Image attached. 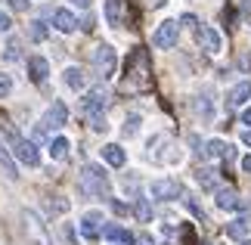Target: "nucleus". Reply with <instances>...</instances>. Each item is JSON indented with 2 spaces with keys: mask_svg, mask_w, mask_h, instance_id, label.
Segmentation results:
<instances>
[{
  "mask_svg": "<svg viewBox=\"0 0 251 245\" xmlns=\"http://www.w3.org/2000/svg\"><path fill=\"white\" fill-rule=\"evenodd\" d=\"M62 81H65V87H72V90H84L87 87V72L81 65H69L62 72Z\"/></svg>",
  "mask_w": 251,
  "mask_h": 245,
  "instance_id": "obj_15",
  "label": "nucleus"
},
{
  "mask_svg": "<svg viewBox=\"0 0 251 245\" xmlns=\"http://www.w3.org/2000/svg\"><path fill=\"white\" fill-rule=\"evenodd\" d=\"M180 25H189V28H199V22H196V16H183V19H180Z\"/></svg>",
  "mask_w": 251,
  "mask_h": 245,
  "instance_id": "obj_37",
  "label": "nucleus"
},
{
  "mask_svg": "<svg viewBox=\"0 0 251 245\" xmlns=\"http://www.w3.org/2000/svg\"><path fill=\"white\" fill-rule=\"evenodd\" d=\"M6 3L13 6L16 13H25V9H28V0H6Z\"/></svg>",
  "mask_w": 251,
  "mask_h": 245,
  "instance_id": "obj_34",
  "label": "nucleus"
},
{
  "mask_svg": "<svg viewBox=\"0 0 251 245\" xmlns=\"http://www.w3.org/2000/svg\"><path fill=\"white\" fill-rule=\"evenodd\" d=\"M102 162L112 164V168H121V164L127 162V155H124V149L118 143H109V146H102Z\"/></svg>",
  "mask_w": 251,
  "mask_h": 245,
  "instance_id": "obj_18",
  "label": "nucleus"
},
{
  "mask_svg": "<svg viewBox=\"0 0 251 245\" xmlns=\"http://www.w3.org/2000/svg\"><path fill=\"white\" fill-rule=\"evenodd\" d=\"M28 34H31V41H47V34H50V28H47L44 19H34L31 28H28Z\"/></svg>",
  "mask_w": 251,
  "mask_h": 245,
  "instance_id": "obj_26",
  "label": "nucleus"
},
{
  "mask_svg": "<svg viewBox=\"0 0 251 245\" xmlns=\"http://www.w3.org/2000/svg\"><path fill=\"white\" fill-rule=\"evenodd\" d=\"M75 6H81V9H90V0H72Z\"/></svg>",
  "mask_w": 251,
  "mask_h": 245,
  "instance_id": "obj_40",
  "label": "nucleus"
},
{
  "mask_svg": "<svg viewBox=\"0 0 251 245\" xmlns=\"http://www.w3.org/2000/svg\"><path fill=\"white\" fill-rule=\"evenodd\" d=\"M13 152H16V159L22 162V164H28V168H37V164H41V149H37L34 140L13 136Z\"/></svg>",
  "mask_w": 251,
  "mask_h": 245,
  "instance_id": "obj_3",
  "label": "nucleus"
},
{
  "mask_svg": "<svg viewBox=\"0 0 251 245\" xmlns=\"http://www.w3.org/2000/svg\"><path fill=\"white\" fill-rule=\"evenodd\" d=\"M112 245H118V242H112Z\"/></svg>",
  "mask_w": 251,
  "mask_h": 245,
  "instance_id": "obj_46",
  "label": "nucleus"
},
{
  "mask_svg": "<svg viewBox=\"0 0 251 245\" xmlns=\"http://www.w3.org/2000/svg\"><path fill=\"white\" fill-rule=\"evenodd\" d=\"M140 115H127V121H124V127H121V134L124 136H137V131H140Z\"/></svg>",
  "mask_w": 251,
  "mask_h": 245,
  "instance_id": "obj_27",
  "label": "nucleus"
},
{
  "mask_svg": "<svg viewBox=\"0 0 251 245\" xmlns=\"http://www.w3.org/2000/svg\"><path fill=\"white\" fill-rule=\"evenodd\" d=\"M196 41H199V47H201L205 53H220V50H224V37H220L211 25L196 28Z\"/></svg>",
  "mask_w": 251,
  "mask_h": 245,
  "instance_id": "obj_7",
  "label": "nucleus"
},
{
  "mask_svg": "<svg viewBox=\"0 0 251 245\" xmlns=\"http://www.w3.org/2000/svg\"><path fill=\"white\" fill-rule=\"evenodd\" d=\"M53 25H56V31H62V34H72L75 28H78V16H75L72 9L59 6V9L53 13Z\"/></svg>",
  "mask_w": 251,
  "mask_h": 245,
  "instance_id": "obj_12",
  "label": "nucleus"
},
{
  "mask_svg": "<svg viewBox=\"0 0 251 245\" xmlns=\"http://www.w3.org/2000/svg\"><path fill=\"white\" fill-rule=\"evenodd\" d=\"M9 93H13V78L0 75V96H9Z\"/></svg>",
  "mask_w": 251,
  "mask_h": 245,
  "instance_id": "obj_32",
  "label": "nucleus"
},
{
  "mask_svg": "<svg viewBox=\"0 0 251 245\" xmlns=\"http://www.w3.org/2000/svg\"><path fill=\"white\" fill-rule=\"evenodd\" d=\"M81 28H84V31H93V16H87L84 22H81Z\"/></svg>",
  "mask_w": 251,
  "mask_h": 245,
  "instance_id": "obj_38",
  "label": "nucleus"
},
{
  "mask_svg": "<svg viewBox=\"0 0 251 245\" xmlns=\"http://www.w3.org/2000/svg\"><path fill=\"white\" fill-rule=\"evenodd\" d=\"M65 121H69V109H65V103H53L50 109H47V115H44L37 124L47 127V131H59Z\"/></svg>",
  "mask_w": 251,
  "mask_h": 245,
  "instance_id": "obj_9",
  "label": "nucleus"
},
{
  "mask_svg": "<svg viewBox=\"0 0 251 245\" xmlns=\"http://www.w3.org/2000/svg\"><path fill=\"white\" fill-rule=\"evenodd\" d=\"M242 13H245V16L251 13V0H242Z\"/></svg>",
  "mask_w": 251,
  "mask_h": 245,
  "instance_id": "obj_43",
  "label": "nucleus"
},
{
  "mask_svg": "<svg viewBox=\"0 0 251 245\" xmlns=\"http://www.w3.org/2000/svg\"><path fill=\"white\" fill-rule=\"evenodd\" d=\"M196 180L205 186V190H217V171H214V168H199Z\"/></svg>",
  "mask_w": 251,
  "mask_h": 245,
  "instance_id": "obj_24",
  "label": "nucleus"
},
{
  "mask_svg": "<svg viewBox=\"0 0 251 245\" xmlns=\"http://www.w3.org/2000/svg\"><path fill=\"white\" fill-rule=\"evenodd\" d=\"M196 115L199 118H205V121H211L214 118V103H211V93H201V96H196Z\"/></svg>",
  "mask_w": 251,
  "mask_h": 245,
  "instance_id": "obj_20",
  "label": "nucleus"
},
{
  "mask_svg": "<svg viewBox=\"0 0 251 245\" xmlns=\"http://www.w3.org/2000/svg\"><path fill=\"white\" fill-rule=\"evenodd\" d=\"M22 220H25V233L31 236L34 245H50V236H47L44 223H41V218H37L34 211H22Z\"/></svg>",
  "mask_w": 251,
  "mask_h": 245,
  "instance_id": "obj_6",
  "label": "nucleus"
},
{
  "mask_svg": "<svg viewBox=\"0 0 251 245\" xmlns=\"http://www.w3.org/2000/svg\"><path fill=\"white\" fill-rule=\"evenodd\" d=\"M242 143H245V146H251V127H248V131L242 134Z\"/></svg>",
  "mask_w": 251,
  "mask_h": 245,
  "instance_id": "obj_42",
  "label": "nucleus"
},
{
  "mask_svg": "<svg viewBox=\"0 0 251 245\" xmlns=\"http://www.w3.org/2000/svg\"><path fill=\"white\" fill-rule=\"evenodd\" d=\"M9 25H13V19H9L6 13H0V34H6V31H9Z\"/></svg>",
  "mask_w": 251,
  "mask_h": 245,
  "instance_id": "obj_35",
  "label": "nucleus"
},
{
  "mask_svg": "<svg viewBox=\"0 0 251 245\" xmlns=\"http://www.w3.org/2000/svg\"><path fill=\"white\" fill-rule=\"evenodd\" d=\"M242 171L251 174V155H245V159H242Z\"/></svg>",
  "mask_w": 251,
  "mask_h": 245,
  "instance_id": "obj_39",
  "label": "nucleus"
},
{
  "mask_svg": "<svg viewBox=\"0 0 251 245\" xmlns=\"http://www.w3.org/2000/svg\"><path fill=\"white\" fill-rule=\"evenodd\" d=\"M28 75H31L34 84H44L47 78H50V62H47L44 56H31V59H28Z\"/></svg>",
  "mask_w": 251,
  "mask_h": 245,
  "instance_id": "obj_14",
  "label": "nucleus"
},
{
  "mask_svg": "<svg viewBox=\"0 0 251 245\" xmlns=\"http://www.w3.org/2000/svg\"><path fill=\"white\" fill-rule=\"evenodd\" d=\"M149 192H152V199H158V202H171V199H177V195H183V186L174 177H161V180H152Z\"/></svg>",
  "mask_w": 251,
  "mask_h": 245,
  "instance_id": "obj_5",
  "label": "nucleus"
},
{
  "mask_svg": "<svg viewBox=\"0 0 251 245\" xmlns=\"http://www.w3.org/2000/svg\"><path fill=\"white\" fill-rule=\"evenodd\" d=\"M251 100V81H239L233 90L226 93V106L229 109H239V106H245Z\"/></svg>",
  "mask_w": 251,
  "mask_h": 245,
  "instance_id": "obj_13",
  "label": "nucleus"
},
{
  "mask_svg": "<svg viewBox=\"0 0 251 245\" xmlns=\"http://www.w3.org/2000/svg\"><path fill=\"white\" fill-rule=\"evenodd\" d=\"M81 236L84 239H96L102 236V211H87L81 218Z\"/></svg>",
  "mask_w": 251,
  "mask_h": 245,
  "instance_id": "obj_11",
  "label": "nucleus"
},
{
  "mask_svg": "<svg viewBox=\"0 0 251 245\" xmlns=\"http://www.w3.org/2000/svg\"><path fill=\"white\" fill-rule=\"evenodd\" d=\"M214 202H217L220 211H239V205H242V199H239V192L233 190V186H217Z\"/></svg>",
  "mask_w": 251,
  "mask_h": 245,
  "instance_id": "obj_10",
  "label": "nucleus"
},
{
  "mask_svg": "<svg viewBox=\"0 0 251 245\" xmlns=\"http://www.w3.org/2000/svg\"><path fill=\"white\" fill-rule=\"evenodd\" d=\"M50 155L56 162H62L65 155H69V140H65V136H56V140L50 143Z\"/></svg>",
  "mask_w": 251,
  "mask_h": 245,
  "instance_id": "obj_25",
  "label": "nucleus"
},
{
  "mask_svg": "<svg viewBox=\"0 0 251 245\" xmlns=\"http://www.w3.org/2000/svg\"><path fill=\"white\" fill-rule=\"evenodd\" d=\"M102 236L109 239V242H118V245H130L133 242V236L121 227V223H105V227H102Z\"/></svg>",
  "mask_w": 251,
  "mask_h": 245,
  "instance_id": "obj_16",
  "label": "nucleus"
},
{
  "mask_svg": "<svg viewBox=\"0 0 251 245\" xmlns=\"http://www.w3.org/2000/svg\"><path fill=\"white\" fill-rule=\"evenodd\" d=\"M109 174H105L100 164H87L84 168V174H81V192H87V195H109Z\"/></svg>",
  "mask_w": 251,
  "mask_h": 245,
  "instance_id": "obj_1",
  "label": "nucleus"
},
{
  "mask_svg": "<svg viewBox=\"0 0 251 245\" xmlns=\"http://www.w3.org/2000/svg\"><path fill=\"white\" fill-rule=\"evenodd\" d=\"M133 214H137L140 223H149V220H152V205H149V199L137 195V202H133Z\"/></svg>",
  "mask_w": 251,
  "mask_h": 245,
  "instance_id": "obj_22",
  "label": "nucleus"
},
{
  "mask_svg": "<svg viewBox=\"0 0 251 245\" xmlns=\"http://www.w3.org/2000/svg\"><path fill=\"white\" fill-rule=\"evenodd\" d=\"M93 65H96V72H100V78H112L115 68H118V56H115V50L109 44H102V47H96V53H93Z\"/></svg>",
  "mask_w": 251,
  "mask_h": 245,
  "instance_id": "obj_4",
  "label": "nucleus"
},
{
  "mask_svg": "<svg viewBox=\"0 0 251 245\" xmlns=\"http://www.w3.org/2000/svg\"><path fill=\"white\" fill-rule=\"evenodd\" d=\"M90 127H93L96 134H105V131H109V121H105V112H102V115H90Z\"/></svg>",
  "mask_w": 251,
  "mask_h": 245,
  "instance_id": "obj_28",
  "label": "nucleus"
},
{
  "mask_svg": "<svg viewBox=\"0 0 251 245\" xmlns=\"http://www.w3.org/2000/svg\"><path fill=\"white\" fill-rule=\"evenodd\" d=\"M242 124H248V127H251V109H245V112H242Z\"/></svg>",
  "mask_w": 251,
  "mask_h": 245,
  "instance_id": "obj_41",
  "label": "nucleus"
},
{
  "mask_svg": "<svg viewBox=\"0 0 251 245\" xmlns=\"http://www.w3.org/2000/svg\"><path fill=\"white\" fill-rule=\"evenodd\" d=\"M183 205H186V208H189L192 214H196V218H199V220H205V211H201V208H199V205H196V199H192V195H183Z\"/></svg>",
  "mask_w": 251,
  "mask_h": 245,
  "instance_id": "obj_30",
  "label": "nucleus"
},
{
  "mask_svg": "<svg viewBox=\"0 0 251 245\" xmlns=\"http://www.w3.org/2000/svg\"><path fill=\"white\" fill-rule=\"evenodd\" d=\"M205 159H233V146L224 140H208L205 143Z\"/></svg>",
  "mask_w": 251,
  "mask_h": 245,
  "instance_id": "obj_17",
  "label": "nucleus"
},
{
  "mask_svg": "<svg viewBox=\"0 0 251 245\" xmlns=\"http://www.w3.org/2000/svg\"><path fill=\"white\" fill-rule=\"evenodd\" d=\"M105 106H109V90H105V87H93V90L84 96V112L87 115H102Z\"/></svg>",
  "mask_w": 251,
  "mask_h": 245,
  "instance_id": "obj_8",
  "label": "nucleus"
},
{
  "mask_svg": "<svg viewBox=\"0 0 251 245\" xmlns=\"http://www.w3.org/2000/svg\"><path fill=\"white\" fill-rule=\"evenodd\" d=\"M0 171H3L9 180H16V177H19V171H16V159H13V152H9L3 143H0Z\"/></svg>",
  "mask_w": 251,
  "mask_h": 245,
  "instance_id": "obj_19",
  "label": "nucleus"
},
{
  "mask_svg": "<svg viewBox=\"0 0 251 245\" xmlns=\"http://www.w3.org/2000/svg\"><path fill=\"white\" fill-rule=\"evenodd\" d=\"M226 236L236 239V242H245V236H248V220H233L226 227Z\"/></svg>",
  "mask_w": 251,
  "mask_h": 245,
  "instance_id": "obj_23",
  "label": "nucleus"
},
{
  "mask_svg": "<svg viewBox=\"0 0 251 245\" xmlns=\"http://www.w3.org/2000/svg\"><path fill=\"white\" fill-rule=\"evenodd\" d=\"M19 56H22V44L13 37V41L6 44V59H19Z\"/></svg>",
  "mask_w": 251,
  "mask_h": 245,
  "instance_id": "obj_31",
  "label": "nucleus"
},
{
  "mask_svg": "<svg viewBox=\"0 0 251 245\" xmlns=\"http://www.w3.org/2000/svg\"><path fill=\"white\" fill-rule=\"evenodd\" d=\"M133 245H155V239H152L149 233H140V236L133 239Z\"/></svg>",
  "mask_w": 251,
  "mask_h": 245,
  "instance_id": "obj_33",
  "label": "nucleus"
},
{
  "mask_svg": "<svg viewBox=\"0 0 251 245\" xmlns=\"http://www.w3.org/2000/svg\"><path fill=\"white\" fill-rule=\"evenodd\" d=\"M50 211L53 214H65V211H69V202L59 199V195H53V199H50Z\"/></svg>",
  "mask_w": 251,
  "mask_h": 245,
  "instance_id": "obj_29",
  "label": "nucleus"
},
{
  "mask_svg": "<svg viewBox=\"0 0 251 245\" xmlns=\"http://www.w3.org/2000/svg\"><path fill=\"white\" fill-rule=\"evenodd\" d=\"M242 68H251V56H242Z\"/></svg>",
  "mask_w": 251,
  "mask_h": 245,
  "instance_id": "obj_44",
  "label": "nucleus"
},
{
  "mask_svg": "<svg viewBox=\"0 0 251 245\" xmlns=\"http://www.w3.org/2000/svg\"><path fill=\"white\" fill-rule=\"evenodd\" d=\"M112 211H115V214H121V218H124V214H127V205H124V202H115V199H112Z\"/></svg>",
  "mask_w": 251,
  "mask_h": 245,
  "instance_id": "obj_36",
  "label": "nucleus"
},
{
  "mask_svg": "<svg viewBox=\"0 0 251 245\" xmlns=\"http://www.w3.org/2000/svg\"><path fill=\"white\" fill-rule=\"evenodd\" d=\"M121 16H124L121 0H105V22L115 28V25H121Z\"/></svg>",
  "mask_w": 251,
  "mask_h": 245,
  "instance_id": "obj_21",
  "label": "nucleus"
},
{
  "mask_svg": "<svg viewBox=\"0 0 251 245\" xmlns=\"http://www.w3.org/2000/svg\"><path fill=\"white\" fill-rule=\"evenodd\" d=\"M177 37H180V22L165 19L152 34V44H155V50H171V47H177Z\"/></svg>",
  "mask_w": 251,
  "mask_h": 245,
  "instance_id": "obj_2",
  "label": "nucleus"
},
{
  "mask_svg": "<svg viewBox=\"0 0 251 245\" xmlns=\"http://www.w3.org/2000/svg\"><path fill=\"white\" fill-rule=\"evenodd\" d=\"M242 245H251V242H248V239H245V242H242Z\"/></svg>",
  "mask_w": 251,
  "mask_h": 245,
  "instance_id": "obj_45",
  "label": "nucleus"
}]
</instances>
